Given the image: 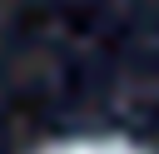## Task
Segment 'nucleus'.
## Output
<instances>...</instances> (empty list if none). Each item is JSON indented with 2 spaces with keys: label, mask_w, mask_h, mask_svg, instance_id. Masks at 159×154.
<instances>
[{
  "label": "nucleus",
  "mask_w": 159,
  "mask_h": 154,
  "mask_svg": "<svg viewBox=\"0 0 159 154\" xmlns=\"http://www.w3.org/2000/svg\"><path fill=\"white\" fill-rule=\"evenodd\" d=\"M45 154H144V149L119 144V139H70V144H55Z\"/></svg>",
  "instance_id": "nucleus-1"
}]
</instances>
